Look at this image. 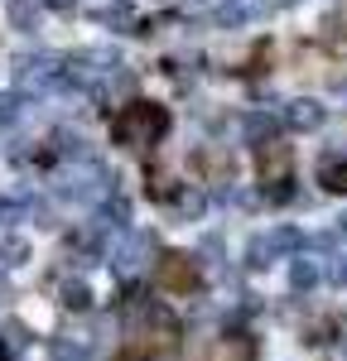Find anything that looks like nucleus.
Here are the masks:
<instances>
[{
    "label": "nucleus",
    "instance_id": "5",
    "mask_svg": "<svg viewBox=\"0 0 347 361\" xmlns=\"http://www.w3.org/2000/svg\"><path fill=\"white\" fill-rule=\"evenodd\" d=\"M318 178H323L328 193H347V164H323V169H318Z\"/></svg>",
    "mask_w": 347,
    "mask_h": 361
},
{
    "label": "nucleus",
    "instance_id": "4",
    "mask_svg": "<svg viewBox=\"0 0 347 361\" xmlns=\"http://www.w3.org/2000/svg\"><path fill=\"white\" fill-rule=\"evenodd\" d=\"M207 361H256V342L246 333H222L207 347Z\"/></svg>",
    "mask_w": 347,
    "mask_h": 361
},
{
    "label": "nucleus",
    "instance_id": "3",
    "mask_svg": "<svg viewBox=\"0 0 347 361\" xmlns=\"http://www.w3.org/2000/svg\"><path fill=\"white\" fill-rule=\"evenodd\" d=\"M260 178L270 183V193H275V197L285 193V183H289V154H285V145H265V149H260Z\"/></svg>",
    "mask_w": 347,
    "mask_h": 361
},
{
    "label": "nucleus",
    "instance_id": "2",
    "mask_svg": "<svg viewBox=\"0 0 347 361\" xmlns=\"http://www.w3.org/2000/svg\"><path fill=\"white\" fill-rule=\"evenodd\" d=\"M154 279H159V289H169V294H193V289H198V265H193L188 255H164Z\"/></svg>",
    "mask_w": 347,
    "mask_h": 361
},
{
    "label": "nucleus",
    "instance_id": "6",
    "mask_svg": "<svg viewBox=\"0 0 347 361\" xmlns=\"http://www.w3.org/2000/svg\"><path fill=\"white\" fill-rule=\"evenodd\" d=\"M0 361H5V357H0Z\"/></svg>",
    "mask_w": 347,
    "mask_h": 361
},
{
    "label": "nucleus",
    "instance_id": "1",
    "mask_svg": "<svg viewBox=\"0 0 347 361\" xmlns=\"http://www.w3.org/2000/svg\"><path fill=\"white\" fill-rule=\"evenodd\" d=\"M164 130H169V116H164V106H154V102H130L111 121V140L126 145V149H145V145H154Z\"/></svg>",
    "mask_w": 347,
    "mask_h": 361
}]
</instances>
